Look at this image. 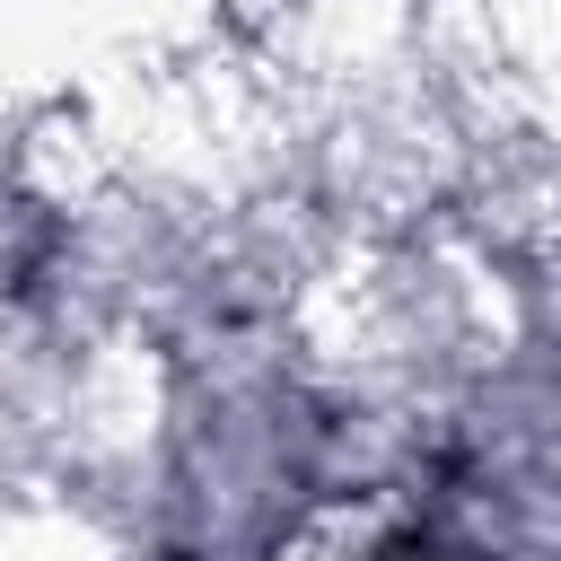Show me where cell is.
I'll use <instances>...</instances> for the list:
<instances>
[{
  "mask_svg": "<svg viewBox=\"0 0 561 561\" xmlns=\"http://www.w3.org/2000/svg\"><path fill=\"white\" fill-rule=\"evenodd\" d=\"M377 561H473V552H447L438 535H403V543H386Z\"/></svg>",
  "mask_w": 561,
  "mask_h": 561,
  "instance_id": "1",
  "label": "cell"
}]
</instances>
